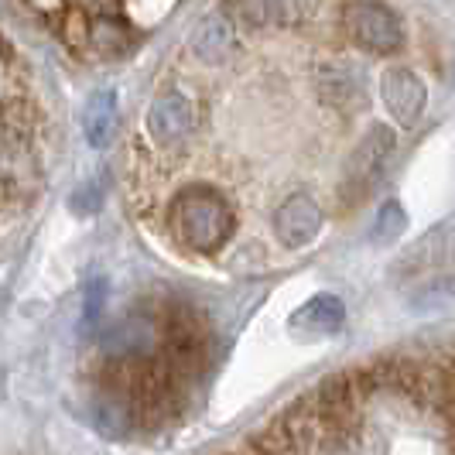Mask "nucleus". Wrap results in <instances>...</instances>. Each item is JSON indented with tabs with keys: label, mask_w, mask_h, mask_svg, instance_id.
Segmentation results:
<instances>
[{
	"label": "nucleus",
	"mask_w": 455,
	"mask_h": 455,
	"mask_svg": "<svg viewBox=\"0 0 455 455\" xmlns=\"http://www.w3.org/2000/svg\"><path fill=\"white\" fill-rule=\"evenodd\" d=\"M168 223L175 240L192 253H216L233 233V209L209 185H188L175 196Z\"/></svg>",
	"instance_id": "nucleus-1"
},
{
	"label": "nucleus",
	"mask_w": 455,
	"mask_h": 455,
	"mask_svg": "<svg viewBox=\"0 0 455 455\" xmlns=\"http://www.w3.org/2000/svg\"><path fill=\"white\" fill-rule=\"evenodd\" d=\"M342 31L370 55H397L404 48V21L384 0H346Z\"/></svg>",
	"instance_id": "nucleus-2"
},
{
	"label": "nucleus",
	"mask_w": 455,
	"mask_h": 455,
	"mask_svg": "<svg viewBox=\"0 0 455 455\" xmlns=\"http://www.w3.org/2000/svg\"><path fill=\"white\" fill-rule=\"evenodd\" d=\"M394 131L384 127V124H377V127H370L363 137H360V144L353 148V155L346 161V172H342V196L349 199V203H360L366 199L370 192H373V185L384 179V172H387L390 164V155H394Z\"/></svg>",
	"instance_id": "nucleus-3"
},
{
	"label": "nucleus",
	"mask_w": 455,
	"mask_h": 455,
	"mask_svg": "<svg viewBox=\"0 0 455 455\" xmlns=\"http://www.w3.org/2000/svg\"><path fill=\"white\" fill-rule=\"evenodd\" d=\"M168 332L172 325H164L155 312H131L103 336V349L110 360H151L164 349Z\"/></svg>",
	"instance_id": "nucleus-4"
},
{
	"label": "nucleus",
	"mask_w": 455,
	"mask_h": 455,
	"mask_svg": "<svg viewBox=\"0 0 455 455\" xmlns=\"http://www.w3.org/2000/svg\"><path fill=\"white\" fill-rule=\"evenodd\" d=\"M196 131V103L182 90H164L148 110V134L161 148H179Z\"/></svg>",
	"instance_id": "nucleus-5"
},
{
	"label": "nucleus",
	"mask_w": 455,
	"mask_h": 455,
	"mask_svg": "<svg viewBox=\"0 0 455 455\" xmlns=\"http://www.w3.org/2000/svg\"><path fill=\"white\" fill-rule=\"evenodd\" d=\"M380 96H384V107L387 114L394 116V124L401 127H411L418 116L425 114V100H428V90L425 83L404 66H390L384 76H380Z\"/></svg>",
	"instance_id": "nucleus-6"
},
{
	"label": "nucleus",
	"mask_w": 455,
	"mask_h": 455,
	"mask_svg": "<svg viewBox=\"0 0 455 455\" xmlns=\"http://www.w3.org/2000/svg\"><path fill=\"white\" fill-rule=\"evenodd\" d=\"M322 223H325V216H322L319 203L305 192L288 196L281 209L274 212V233L281 236L284 247H308L322 233Z\"/></svg>",
	"instance_id": "nucleus-7"
},
{
	"label": "nucleus",
	"mask_w": 455,
	"mask_h": 455,
	"mask_svg": "<svg viewBox=\"0 0 455 455\" xmlns=\"http://www.w3.org/2000/svg\"><path fill=\"white\" fill-rule=\"evenodd\" d=\"M315 86H319V96L329 107L356 110L363 103V76L356 72V66L339 62V59L322 62L319 72H315Z\"/></svg>",
	"instance_id": "nucleus-8"
},
{
	"label": "nucleus",
	"mask_w": 455,
	"mask_h": 455,
	"mask_svg": "<svg viewBox=\"0 0 455 455\" xmlns=\"http://www.w3.org/2000/svg\"><path fill=\"white\" fill-rule=\"evenodd\" d=\"M223 14L240 28H277L301 14V0H223Z\"/></svg>",
	"instance_id": "nucleus-9"
},
{
	"label": "nucleus",
	"mask_w": 455,
	"mask_h": 455,
	"mask_svg": "<svg viewBox=\"0 0 455 455\" xmlns=\"http://www.w3.org/2000/svg\"><path fill=\"white\" fill-rule=\"evenodd\" d=\"M233 45H236V35H233V21H229L227 14L205 18L196 28V35H192V52L203 62H223V59H229Z\"/></svg>",
	"instance_id": "nucleus-10"
},
{
	"label": "nucleus",
	"mask_w": 455,
	"mask_h": 455,
	"mask_svg": "<svg viewBox=\"0 0 455 455\" xmlns=\"http://www.w3.org/2000/svg\"><path fill=\"white\" fill-rule=\"evenodd\" d=\"M342 322H346V305L336 295L312 298L291 315V325L298 332H336Z\"/></svg>",
	"instance_id": "nucleus-11"
},
{
	"label": "nucleus",
	"mask_w": 455,
	"mask_h": 455,
	"mask_svg": "<svg viewBox=\"0 0 455 455\" xmlns=\"http://www.w3.org/2000/svg\"><path fill=\"white\" fill-rule=\"evenodd\" d=\"M83 127H86V140L92 148H107L110 137H114L116 127V96L110 90L96 92L86 107V116H83Z\"/></svg>",
	"instance_id": "nucleus-12"
},
{
	"label": "nucleus",
	"mask_w": 455,
	"mask_h": 455,
	"mask_svg": "<svg viewBox=\"0 0 455 455\" xmlns=\"http://www.w3.org/2000/svg\"><path fill=\"white\" fill-rule=\"evenodd\" d=\"M90 42L100 48V52L116 55V52H124V48H127V31H124V24L120 21L100 18V21H92V28H90Z\"/></svg>",
	"instance_id": "nucleus-13"
},
{
	"label": "nucleus",
	"mask_w": 455,
	"mask_h": 455,
	"mask_svg": "<svg viewBox=\"0 0 455 455\" xmlns=\"http://www.w3.org/2000/svg\"><path fill=\"white\" fill-rule=\"evenodd\" d=\"M408 227V216H404V209L401 203H384L377 209V220H373V233L380 236V240H394V236H401Z\"/></svg>",
	"instance_id": "nucleus-14"
}]
</instances>
